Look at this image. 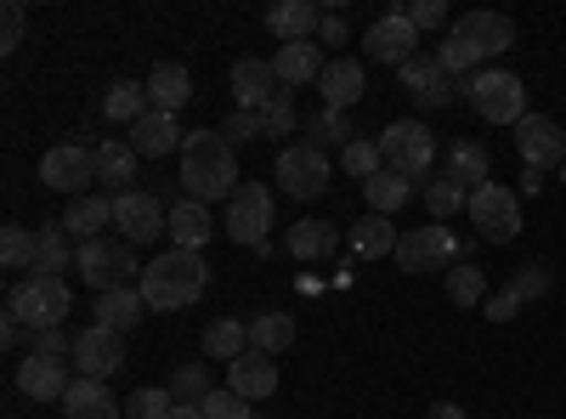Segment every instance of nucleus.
Here are the masks:
<instances>
[{
  "label": "nucleus",
  "mask_w": 566,
  "mask_h": 419,
  "mask_svg": "<svg viewBox=\"0 0 566 419\" xmlns=\"http://www.w3.org/2000/svg\"><path fill=\"white\" fill-rule=\"evenodd\" d=\"M142 312H148V301H142V290H108V295H97V323H103V329H136V323H142Z\"/></svg>",
  "instance_id": "nucleus-35"
},
{
  "label": "nucleus",
  "mask_w": 566,
  "mask_h": 419,
  "mask_svg": "<svg viewBox=\"0 0 566 419\" xmlns=\"http://www.w3.org/2000/svg\"><path fill=\"white\" fill-rule=\"evenodd\" d=\"M23 7H18V0H7V7H0V52H18V45H23Z\"/></svg>",
  "instance_id": "nucleus-51"
},
{
  "label": "nucleus",
  "mask_w": 566,
  "mask_h": 419,
  "mask_svg": "<svg viewBox=\"0 0 566 419\" xmlns=\"http://www.w3.org/2000/svg\"><path fill=\"white\" fill-rule=\"evenodd\" d=\"M363 91H368V74H363V63H357V57H328V69H323V80H317L323 108L352 114V108L363 103Z\"/></svg>",
  "instance_id": "nucleus-17"
},
{
  "label": "nucleus",
  "mask_w": 566,
  "mask_h": 419,
  "mask_svg": "<svg viewBox=\"0 0 566 419\" xmlns=\"http://www.w3.org/2000/svg\"><path fill=\"white\" fill-rule=\"evenodd\" d=\"M7 312L18 317V323H29V329L40 335V329H63V317H69V277H23V284L12 290V301H7Z\"/></svg>",
  "instance_id": "nucleus-5"
},
{
  "label": "nucleus",
  "mask_w": 566,
  "mask_h": 419,
  "mask_svg": "<svg viewBox=\"0 0 566 419\" xmlns=\"http://www.w3.org/2000/svg\"><path fill=\"white\" fill-rule=\"evenodd\" d=\"M136 148L119 143V136H108V143H97V181L108 193H130V181H136Z\"/></svg>",
  "instance_id": "nucleus-33"
},
{
  "label": "nucleus",
  "mask_w": 566,
  "mask_h": 419,
  "mask_svg": "<svg viewBox=\"0 0 566 419\" xmlns=\"http://www.w3.org/2000/svg\"><path fill=\"white\" fill-rule=\"evenodd\" d=\"M34 352L69 363V357H74V335H69V329H40V335H34Z\"/></svg>",
  "instance_id": "nucleus-53"
},
{
  "label": "nucleus",
  "mask_w": 566,
  "mask_h": 419,
  "mask_svg": "<svg viewBox=\"0 0 566 419\" xmlns=\"http://www.w3.org/2000/svg\"><path fill=\"white\" fill-rule=\"evenodd\" d=\"M323 69H328V57H323V45H317V40L277 45V52H272V74H277L283 91H306V85H317Z\"/></svg>",
  "instance_id": "nucleus-19"
},
{
  "label": "nucleus",
  "mask_w": 566,
  "mask_h": 419,
  "mask_svg": "<svg viewBox=\"0 0 566 419\" xmlns=\"http://www.w3.org/2000/svg\"><path fill=\"white\" fill-rule=\"evenodd\" d=\"M227 391H239L244 402H266L277 391V363L266 352H244L227 363Z\"/></svg>",
  "instance_id": "nucleus-22"
},
{
  "label": "nucleus",
  "mask_w": 566,
  "mask_h": 419,
  "mask_svg": "<svg viewBox=\"0 0 566 419\" xmlns=\"http://www.w3.org/2000/svg\"><path fill=\"white\" fill-rule=\"evenodd\" d=\"M283 250H290L295 261H306V266H312V261H328V255L340 250V227H335V221H306V216H301V221L290 227V239H283Z\"/></svg>",
  "instance_id": "nucleus-27"
},
{
  "label": "nucleus",
  "mask_w": 566,
  "mask_h": 419,
  "mask_svg": "<svg viewBox=\"0 0 566 419\" xmlns=\"http://www.w3.org/2000/svg\"><path fill=\"white\" fill-rule=\"evenodd\" d=\"M380 159H386V170H397V176H431V165H437V136H431V125L424 119H397V125H386L380 136Z\"/></svg>",
  "instance_id": "nucleus-4"
},
{
  "label": "nucleus",
  "mask_w": 566,
  "mask_h": 419,
  "mask_svg": "<svg viewBox=\"0 0 566 419\" xmlns=\"http://www.w3.org/2000/svg\"><path fill=\"white\" fill-rule=\"evenodd\" d=\"M549 284H555V277H549V266H538V261H527V266H515V277H510V295L515 301H538V295H549Z\"/></svg>",
  "instance_id": "nucleus-48"
},
{
  "label": "nucleus",
  "mask_w": 566,
  "mask_h": 419,
  "mask_svg": "<svg viewBox=\"0 0 566 419\" xmlns=\"http://www.w3.org/2000/svg\"><path fill=\"white\" fill-rule=\"evenodd\" d=\"M34 232L29 227H7V232H0V266H7V272H34Z\"/></svg>",
  "instance_id": "nucleus-44"
},
{
  "label": "nucleus",
  "mask_w": 566,
  "mask_h": 419,
  "mask_svg": "<svg viewBox=\"0 0 566 419\" xmlns=\"http://www.w3.org/2000/svg\"><path fill=\"white\" fill-rule=\"evenodd\" d=\"M103 114H108L114 125H136L142 114H154V103H148V85H130V80L108 85V97H103Z\"/></svg>",
  "instance_id": "nucleus-39"
},
{
  "label": "nucleus",
  "mask_w": 566,
  "mask_h": 419,
  "mask_svg": "<svg viewBox=\"0 0 566 419\" xmlns=\"http://www.w3.org/2000/svg\"><path fill=\"white\" fill-rule=\"evenodd\" d=\"M448 301H453V306L488 301V272H482L476 261H453V266H448Z\"/></svg>",
  "instance_id": "nucleus-40"
},
{
  "label": "nucleus",
  "mask_w": 566,
  "mask_h": 419,
  "mask_svg": "<svg viewBox=\"0 0 566 419\" xmlns=\"http://www.w3.org/2000/svg\"><path fill=\"white\" fill-rule=\"evenodd\" d=\"M266 29H272L283 45L317 40V29H323V7H317V0H277V7H266Z\"/></svg>",
  "instance_id": "nucleus-23"
},
{
  "label": "nucleus",
  "mask_w": 566,
  "mask_h": 419,
  "mask_svg": "<svg viewBox=\"0 0 566 419\" xmlns=\"http://www.w3.org/2000/svg\"><path fill=\"white\" fill-rule=\"evenodd\" d=\"M363 199H368V216H397L413 199V181L397 170H380L374 181H363Z\"/></svg>",
  "instance_id": "nucleus-36"
},
{
  "label": "nucleus",
  "mask_w": 566,
  "mask_h": 419,
  "mask_svg": "<svg viewBox=\"0 0 566 419\" xmlns=\"http://www.w3.org/2000/svg\"><path fill=\"white\" fill-rule=\"evenodd\" d=\"M442 176H453L464 193H476V188H488V181H493V154H488L482 143H453Z\"/></svg>",
  "instance_id": "nucleus-30"
},
{
  "label": "nucleus",
  "mask_w": 566,
  "mask_h": 419,
  "mask_svg": "<svg viewBox=\"0 0 566 419\" xmlns=\"http://www.w3.org/2000/svg\"><path fill=\"white\" fill-rule=\"evenodd\" d=\"M176 402H187V408H205V397L216 391V380H210V368L205 363H187V368H176L170 375V386H165Z\"/></svg>",
  "instance_id": "nucleus-41"
},
{
  "label": "nucleus",
  "mask_w": 566,
  "mask_h": 419,
  "mask_svg": "<svg viewBox=\"0 0 566 419\" xmlns=\"http://www.w3.org/2000/svg\"><path fill=\"white\" fill-rule=\"evenodd\" d=\"M261 125H266V136H295V125H301V108H295V97H290V91H277V97L261 108Z\"/></svg>",
  "instance_id": "nucleus-47"
},
{
  "label": "nucleus",
  "mask_w": 566,
  "mask_h": 419,
  "mask_svg": "<svg viewBox=\"0 0 566 419\" xmlns=\"http://www.w3.org/2000/svg\"><path fill=\"white\" fill-rule=\"evenodd\" d=\"M23 335H29V323H18V317L7 312V323H0V346H7V352H18V346H23Z\"/></svg>",
  "instance_id": "nucleus-56"
},
{
  "label": "nucleus",
  "mask_w": 566,
  "mask_h": 419,
  "mask_svg": "<svg viewBox=\"0 0 566 419\" xmlns=\"http://www.w3.org/2000/svg\"><path fill=\"white\" fill-rule=\"evenodd\" d=\"M125 143L142 154V159H170V148H181L187 143V136H181V125H176V114H142L136 125H130V136H125Z\"/></svg>",
  "instance_id": "nucleus-24"
},
{
  "label": "nucleus",
  "mask_w": 566,
  "mask_h": 419,
  "mask_svg": "<svg viewBox=\"0 0 566 419\" xmlns=\"http://www.w3.org/2000/svg\"><path fill=\"white\" fill-rule=\"evenodd\" d=\"M181 188L193 205H216V199H232L244 188L239 181V154L221 130H187L181 143Z\"/></svg>",
  "instance_id": "nucleus-1"
},
{
  "label": "nucleus",
  "mask_w": 566,
  "mask_h": 419,
  "mask_svg": "<svg viewBox=\"0 0 566 419\" xmlns=\"http://www.w3.org/2000/svg\"><path fill=\"white\" fill-rule=\"evenodd\" d=\"M328 176H335V165H328V154L306 148V143H290L277 154V181H283V193L290 199H323L328 193Z\"/></svg>",
  "instance_id": "nucleus-11"
},
{
  "label": "nucleus",
  "mask_w": 566,
  "mask_h": 419,
  "mask_svg": "<svg viewBox=\"0 0 566 419\" xmlns=\"http://www.w3.org/2000/svg\"><path fill=\"white\" fill-rule=\"evenodd\" d=\"M538 188H544V170H522V193L538 199Z\"/></svg>",
  "instance_id": "nucleus-58"
},
{
  "label": "nucleus",
  "mask_w": 566,
  "mask_h": 419,
  "mask_svg": "<svg viewBox=\"0 0 566 419\" xmlns=\"http://www.w3.org/2000/svg\"><path fill=\"white\" fill-rule=\"evenodd\" d=\"M453 261H464V255H459V244L448 239L442 221H437V227H413V232H402V239H397V266H402V272H442V266H453Z\"/></svg>",
  "instance_id": "nucleus-14"
},
{
  "label": "nucleus",
  "mask_w": 566,
  "mask_h": 419,
  "mask_svg": "<svg viewBox=\"0 0 566 419\" xmlns=\"http://www.w3.org/2000/svg\"><path fill=\"white\" fill-rule=\"evenodd\" d=\"M40 181H45L52 193L85 199V188L97 181V148H80V143H57V148H45V159H40Z\"/></svg>",
  "instance_id": "nucleus-10"
},
{
  "label": "nucleus",
  "mask_w": 566,
  "mask_h": 419,
  "mask_svg": "<svg viewBox=\"0 0 566 419\" xmlns=\"http://www.w3.org/2000/svg\"><path fill=\"white\" fill-rule=\"evenodd\" d=\"M176 408V397L165 391V386H136L130 397H125V419H165Z\"/></svg>",
  "instance_id": "nucleus-46"
},
{
  "label": "nucleus",
  "mask_w": 566,
  "mask_h": 419,
  "mask_svg": "<svg viewBox=\"0 0 566 419\" xmlns=\"http://www.w3.org/2000/svg\"><path fill=\"white\" fill-rule=\"evenodd\" d=\"M205 419H255V408L239 391H210L205 397Z\"/></svg>",
  "instance_id": "nucleus-50"
},
{
  "label": "nucleus",
  "mask_w": 566,
  "mask_h": 419,
  "mask_svg": "<svg viewBox=\"0 0 566 419\" xmlns=\"http://www.w3.org/2000/svg\"><path fill=\"white\" fill-rule=\"evenodd\" d=\"M63 227H69V239L74 244H91V239H103V227H114V193H85L63 210Z\"/></svg>",
  "instance_id": "nucleus-26"
},
{
  "label": "nucleus",
  "mask_w": 566,
  "mask_h": 419,
  "mask_svg": "<svg viewBox=\"0 0 566 419\" xmlns=\"http://www.w3.org/2000/svg\"><path fill=\"white\" fill-rule=\"evenodd\" d=\"M340 170L346 176H357V181H374L386 170V159H380V143H374V136H357V143L340 154Z\"/></svg>",
  "instance_id": "nucleus-45"
},
{
  "label": "nucleus",
  "mask_w": 566,
  "mask_h": 419,
  "mask_svg": "<svg viewBox=\"0 0 566 419\" xmlns=\"http://www.w3.org/2000/svg\"><path fill=\"white\" fill-rule=\"evenodd\" d=\"M453 34L470 40L482 57H504L515 45V23L504 12H464V18H453Z\"/></svg>",
  "instance_id": "nucleus-21"
},
{
  "label": "nucleus",
  "mask_w": 566,
  "mask_h": 419,
  "mask_svg": "<svg viewBox=\"0 0 566 419\" xmlns=\"http://www.w3.org/2000/svg\"><path fill=\"white\" fill-rule=\"evenodd\" d=\"M69 386H74V375H69V363H63V357H40V352H29V357L18 363V391L34 397V402H63Z\"/></svg>",
  "instance_id": "nucleus-18"
},
{
  "label": "nucleus",
  "mask_w": 566,
  "mask_h": 419,
  "mask_svg": "<svg viewBox=\"0 0 566 419\" xmlns=\"http://www.w3.org/2000/svg\"><path fill=\"white\" fill-rule=\"evenodd\" d=\"M74 272H80V284H85V290H97V295L125 290L130 277H142V266H136V255H130L125 239H91V244H80Z\"/></svg>",
  "instance_id": "nucleus-6"
},
{
  "label": "nucleus",
  "mask_w": 566,
  "mask_h": 419,
  "mask_svg": "<svg viewBox=\"0 0 566 419\" xmlns=\"http://www.w3.org/2000/svg\"><path fill=\"white\" fill-rule=\"evenodd\" d=\"M470 205V193L459 188V181L453 176H431V181H424V210H431L437 221H448V216H459Z\"/></svg>",
  "instance_id": "nucleus-43"
},
{
  "label": "nucleus",
  "mask_w": 566,
  "mask_h": 419,
  "mask_svg": "<svg viewBox=\"0 0 566 419\" xmlns=\"http://www.w3.org/2000/svg\"><path fill=\"white\" fill-rule=\"evenodd\" d=\"M437 63L453 74V80H470V74H482V52H476V45H470V40H459L453 29H448V40H442V52H437Z\"/></svg>",
  "instance_id": "nucleus-42"
},
{
  "label": "nucleus",
  "mask_w": 566,
  "mask_h": 419,
  "mask_svg": "<svg viewBox=\"0 0 566 419\" xmlns=\"http://www.w3.org/2000/svg\"><path fill=\"white\" fill-rule=\"evenodd\" d=\"M119 397L108 391V380H74L69 391H63V413L69 419H119Z\"/></svg>",
  "instance_id": "nucleus-29"
},
{
  "label": "nucleus",
  "mask_w": 566,
  "mask_h": 419,
  "mask_svg": "<svg viewBox=\"0 0 566 419\" xmlns=\"http://www.w3.org/2000/svg\"><path fill=\"white\" fill-rule=\"evenodd\" d=\"M317 40H323V45H346V18H340V12H323Z\"/></svg>",
  "instance_id": "nucleus-55"
},
{
  "label": "nucleus",
  "mask_w": 566,
  "mask_h": 419,
  "mask_svg": "<svg viewBox=\"0 0 566 419\" xmlns=\"http://www.w3.org/2000/svg\"><path fill=\"white\" fill-rule=\"evenodd\" d=\"M142 85H148V103H154L159 114H181L187 103H193V74H187L181 63H159Z\"/></svg>",
  "instance_id": "nucleus-28"
},
{
  "label": "nucleus",
  "mask_w": 566,
  "mask_h": 419,
  "mask_svg": "<svg viewBox=\"0 0 566 419\" xmlns=\"http://www.w3.org/2000/svg\"><path fill=\"white\" fill-rule=\"evenodd\" d=\"M210 232H216L210 205H193V199L170 205V244H176V250H205V244H210Z\"/></svg>",
  "instance_id": "nucleus-32"
},
{
  "label": "nucleus",
  "mask_w": 566,
  "mask_h": 419,
  "mask_svg": "<svg viewBox=\"0 0 566 419\" xmlns=\"http://www.w3.org/2000/svg\"><path fill=\"white\" fill-rule=\"evenodd\" d=\"M397 239H402V232L391 227V216H357V221H352V255H357V261H386V255H397Z\"/></svg>",
  "instance_id": "nucleus-31"
},
{
  "label": "nucleus",
  "mask_w": 566,
  "mask_h": 419,
  "mask_svg": "<svg viewBox=\"0 0 566 419\" xmlns=\"http://www.w3.org/2000/svg\"><path fill=\"white\" fill-rule=\"evenodd\" d=\"M397 80H402V91L413 97V108H448V103L459 97V85H453V74L437 63V52H419L413 63H402Z\"/></svg>",
  "instance_id": "nucleus-16"
},
{
  "label": "nucleus",
  "mask_w": 566,
  "mask_h": 419,
  "mask_svg": "<svg viewBox=\"0 0 566 419\" xmlns=\"http://www.w3.org/2000/svg\"><path fill=\"white\" fill-rule=\"evenodd\" d=\"M165 419H205V408H187V402H176V408H170Z\"/></svg>",
  "instance_id": "nucleus-59"
},
{
  "label": "nucleus",
  "mask_w": 566,
  "mask_h": 419,
  "mask_svg": "<svg viewBox=\"0 0 566 419\" xmlns=\"http://www.w3.org/2000/svg\"><path fill=\"white\" fill-rule=\"evenodd\" d=\"M424 419H464V408L459 402H431V408H424Z\"/></svg>",
  "instance_id": "nucleus-57"
},
{
  "label": "nucleus",
  "mask_w": 566,
  "mask_h": 419,
  "mask_svg": "<svg viewBox=\"0 0 566 419\" xmlns=\"http://www.w3.org/2000/svg\"><path fill=\"white\" fill-rule=\"evenodd\" d=\"M510 317H522V301H515L510 284H504V290L488 295V323H510Z\"/></svg>",
  "instance_id": "nucleus-54"
},
{
  "label": "nucleus",
  "mask_w": 566,
  "mask_h": 419,
  "mask_svg": "<svg viewBox=\"0 0 566 419\" xmlns=\"http://www.w3.org/2000/svg\"><path fill=\"white\" fill-rule=\"evenodd\" d=\"M363 52H368V63L402 69V63H413V57H419V29H413V23H408V12L397 7V12H386L380 23H368Z\"/></svg>",
  "instance_id": "nucleus-12"
},
{
  "label": "nucleus",
  "mask_w": 566,
  "mask_h": 419,
  "mask_svg": "<svg viewBox=\"0 0 566 419\" xmlns=\"http://www.w3.org/2000/svg\"><path fill=\"white\" fill-rule=\"evenodd\" d=\"M470 108H476L488 125H522L527 119V85L522 74H510V69H482V74H470V80H453Z\"/></svg>",
  "instance_id": "nucleus-3"
},
{
  "label": "nucleus",
  "mask_w": 566,
  "mask_h": 419,
  "mask_svg": "<svg viewBox=\"0 0 566 419\" xmlns=\"http://www.w3.org/2000/svg\"><path fill=\"white\" fill-rule=\"evenodd\" d=\"M74 368H80V380H114L125 368V335L103 329V323L80 329L74 335Z\"/></svg>",
  "instance_id": "nucleus-13"
},
{
  "label": "nucleus",
  "mask_w": 566,
  "mask_h": 419,
  "mask_svg": "<svg viewBox=\"0 0 566 419\" xmlns=\"http://www.w3.org/2000/svg\"><path fill=\"white\" fill-rule=\"evenodd\" d=\"M114 227H119V239H125L130 250H142V244H159L165 232H170L165 199H159V193H142V188L114 193Z\"/></svg>",
  "instance_id": "nucleus-7"
},
{
  "label": "nucleus",
  "mask_w": 566,
  "mask_h": 419,
  "mask_svg": "<svg viewBox=\"0 0 566 419\" xmlns=\"http://www.w3.org/2000/svg\"><path fill=\"white\" fill-rule=\"evenodd\" d=\"M277 91H283V85H277V74H272V57H239V63H232V103H239V108L261 114Z\"/></svg>",
  "instance_id": "nucleus-20"
},
{
  "label": "nucleus",
  "mask_w": 566,
  "mask_h": 419,
  "mask_svg": "<svg viewBox=\"0 0 566 419\" xmlns=\"http://www.w3.org/2000/svg\"><path fill=\"white\" fill-rule=\"evenodd\" d=\"M515 154H522L527 170H560L566 165V130L549 114H527L515 125Z\"/></svg>",
  "instance_id": "nucleus-15"
},
{
  "label": "nucleus",
  "mask_w": 566,
  "mask_h": 419,
  "mask_svg": "<svg viewBox=\"0 0 566 419\" xmlns=\"http://www.w3.org/2000/svg\"><path fill=\"white\" fill-rule=\"evenodd\" d=\"M34 272L40 277H63V272H74V261H80V244L69 239V227L63 221H45L40 232H34Z\"/></svg>",
  "instance_id": "nucleus-25"
},
{
  "label": "nucleus",
  "mask_w": 566,
  "mask_h": 419,
  "mask_svg": "<svg viewBox=\"0 0 566 419\" xmlns=\"http://www.w3.org/2000/svg\"><path fill=\"white\" fill-rule=\"evenodd\" d=\"M357 143V130H352V114H335V108H317L312 119H306V148H317V154H328V148H352Z\"/></svg>",
  "instance_id": "nucleus-34"
},
{
  "label": "nucleus",
  "mask_w": 566,
  "mask_h": 419,
  "mask_svg": "<svg viewBox=\"0 0 566 419\" xmlns=\"http://www.w3.org/2000/svg\"><path fill=\"white\" fill-rule=\"evenodd\" d=\"M244 352H250V323H244V317H216V323H205V357L232 363V357H244Z\"/></svg>",
  "instance_id": "nucleus-38"
},
{
  "label": "nucleus",
  "mask_w": 566,
  "mask_h": 419,
  "mask_svg": "<svg viewBox=\"0 0 566 419\" xmlns=\"http://www.w3.org/2000/svg\"><path fill=\"white\" fill-rule=\"evenodd\" d=\"M464 216L476 221V239H488V244H510L515 232H522V199H515L510 188H499V181L470 193Z\"/></svg>",
  "instance_id": "nucleus-8"
},
{
  "label": "nucleus",
  "mask_w": 566,
  "mask_h": 419,
  "mask_svg": "<svg viewBox=\"0 0 566 419\" xmlns=\"http://www.w3.org/2000/svg\"><path fill=\"white\" fill-rule=\"evenodd\" d=\"M290 346H295V317H290V312H261V317H250V352L277 357V352H290Z\"/></svg>",
  "instance_id": "nucleus-37"
},
{
  "label": "nucleus",
  "mask_w": 566,
  "mask_h": 419,
  "mask_svg": "<svg viewBox=\"0 0 566 419\" xmlns=\"http://www.w3.org/2000/svg\"><path fill=\"white\" fill-rule=\"evenodd\" d=\"M221 136H227L232 148H239V143H261L266 125H261V114H250V108H232V114L221 119Z\"/></svg>",
  "instance_id": "nucleus-49"
},
{
  "label": "nucleus",
  "mask_w": 566,
  "mask_h": 419,
  "mask_svg": "<svg viewBox=\"0 0 566 419\" xmlns=\"http://www.w3.org/2000/svg\"><path fill=\"white\" fill-rule=\"evenodd\" d=\"M227 239L232 244H244V250H266V227H272V193L261 188V181H244L239 193L227 199Z\"/></svg>",
  "instance_id": "nucleus-9"
},
{
  "label": "nucleus",
  "mask_w": 566,
  "mask_h": 419,
  "mask_svg": "<svg viewBox=\"0 0 566 419\" xmlns=\"http://www.w3.org/2000/svg\"><path fill=\"white\" fill-rule=\"evenodd\" d=\"M205 284H210L205 255L199 250H176V244L154 266H142V277H136V290H142V301H148V312H181V306H193L205 295Z\"/></svg>",
  "instance_id": "nucleus-2"
},
{
  "label": "nucleus",
  "mask_w": 566,
  "mask_h": 419,
  "mask_svg": "<svg viewBox=\"0 0 566 419\" xmlns=\"http://www.w3.org/2000/svg\"><path fill=\"white\" fill-rule=\"evenodd\" d=\"M408 12V23L424 34V29H442L448 23V0H413V7H402Z\"/></svg>",
  "instance_id": "nucleus-52"
},
{
  "label": "nucleus",
  "mask_w": 566,
  "mask_h": 419,
  "mask_svg": "<svg viewBox=\"0 0 566 419\" xmlns=\"http://www.w3.org/2000/svg\"><path fill=\"white\" fill-rule=\"evenodd\" d=\"M560 181H566V165H560Z\"/></svg>",
  "instance_id": "nucleus-60"
}]
</instances>
